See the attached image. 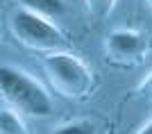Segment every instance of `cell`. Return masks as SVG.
Wrapping results in <instances>:
<instances>
[{"mask_svg":"<svg viewBox=\"0 0 152 134\" xmlns=\"http://www.w3.org/2000/svg\"><path fill=\"white\" fill-rule=\"evenodd\" d=\"M55 134H93V125L86 121H80V123H70V125H64L59 127Z\"/></svg>","mask_w":152,"mask_h":134,"instance_id":"ba28073f","label":"cell"},{"mask_svg":"<svg viewBox=\"0 0 152 134\" xmlns=\"http://www.w3.org/2000/svg\"><path fill=\"white\" fill-rule=\"evenodd\" d=\"M12 30L20 43L34 50H59L64 45V34L48 18L32 14L27 9H18L12 14Z\"/></svg>","mask_w":152,"mask_h":134,"instance_id":"3957f363","label":"cell"},{"mask_svg":"<svg viewBox=\"0 0 152 134\" xmlns=\"http://www.w3.org/2000/svg\"><path fill=\"white\" fill-rule=\"evenodd\" d=\"M0 100L9 102L16 111L30 116H50L52 100L45 89L27 73L2 64L0 66Z\"/></svg>","mask_w":152,"mask_h":134,"instance_id":"6da1fadb","label":"cell"},{"mask_svg":"<svg viewBox=\"0 0 152 134\" xmlns=\"http://www.w3.org/2000/svg\"><path fill=\"white\" fill-rule=\"evenodd\" d=\"M148 5H150V7H152V0H148Z\"/></svg>","mask_w":152,"mask_h":134,"instance_id":"8fae6325","label":"cell"},{"mask_svg":"<svg viewBox=\"0 0 152 134\" xmlns=\"http://www.w3.org/2000/svg\"><path fill=\"white\" fill-rule=\"evenodd\" d=\"M116 2L118 0H86V7H89V12L95 18H107L109 14L114 12Z\"/></svg>","mask_w":152,"mask_h":134,"instance_id":"52a82bcc","label":"cell"},{"mask_svg":"<svg viewBox=\"0 0 152 134\" xmlns=\"http://www.w3.org/2000/svg\"><path fill=\"white\" fill-rule=\"evenodd\" d=\"M141 93H143L148 100H152V73L143 80V82H141Z\"/></svg>","mask_w":152,"mask_h":134,"instance_id":"9c48e42d","label":"cell"},{"mask_svg":"<svg viewBox=\"0 0 152 134\" xmlns=\"http://www.w3.org/2000/svg\"><path fill=\"white\" fill-rule=\"evenodd\" d=\"M23 9L32 14H39L43 18H57L64 14V2L61 0H18Z\"/></svg>","mask_w":152,"mask_h":134,"instance_id":"5b68a950","label":"cell"},{"mask_svg":"<svg viewBox=\"0 0 152 134\" xmlns=\"http://www.w3.org/2000/svg\"><path fill=\"white\" fill-rule=\"evenodd\" d=\"M139 134H152V123H148V125H145L143 130H141Z\"/></svg>","mask_w":152,"mask_h":134,"instance_id":"30bf717a","label":"cell"},{"mask_svg":"<svg viewBox=\"0 0 152 134\" xmlns=\"http://www.w3.org/2000/svg\"><path fill=\"white\" fill-rule=\"evenodd\" d=\"M145 48L143 37L129 30H116L107 37V52L114 59H136Z\"/></svg>","mask_w":152,"mask_h":134,"instance_id":"277c9868","label":"cell"},{"mask_svg":"<svg viewBox=\"0 0 152 134\" xmlns=\"http://www.w3.org/2000/svg\"><path fill=\"white\" fill-rule=\"evenodd\" d=\"M43 68L52 86L68 98H84L93 86V73L75 55L52 52L43 59Z\"/></svg>","mask_w":152,"mask_h":134,"instance_id":"7a4b0ae2","label":"cell"},{"mask_svg":"<svg viewBox=\"0 0 152 134\" xmlns=\"http://www.w3.org/2000/svg\"><path fill=\"white\" fill-rule=\"evenodd\" d=\"M0 134H27L25 123L20 121V116L12 109L0 111Z\"/></svg>","mask_w":152,"mask_h":134,"instance_id":"8992f818","label":"cell"}]
</instances>
